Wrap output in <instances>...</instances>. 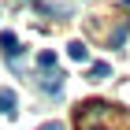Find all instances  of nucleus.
Wrapping results in <instances>:
<instances>
[{"mask_svg": "<svg viewBox=\"0 0 130 130\" xmlns=\"http://www.w3.org/2000/svg\"><path fill=\"white\" fill-rule=\"evenodd\" d=\"M0 52L11 60V67H19V37H15L11 30H4V34H0Z\"/></svg>", "mask_w": 130, "mask_h": 130, "instance_id": "1", "label": "nucleus"}, {"mask_svg": "<svg viewBox=\"0 0 130 130\" xmlns=\"http://www.w3.org/2000/svg\"><path fill=\"white\" fill-rule=\"evenodd\" d=\"M41 89H45V93H52V97H60V89H63V71H52V74H45V78H41Z\"/></svg>", "mask_w": 130, "mask_h": 130, "instance_id": "2", "label": "nucleus"}, {"mask_svg": "<svg viewBox=\"0 0 130 130\" xmlns=\"http://www.w3.org/2000/svg\"><path fill=\"white\" fill-rule=\"evenodd\" d=\"M67 56H71V60H78V63H86V60H89L86 41H71V45H67Z\"/></svg>", "mask_w": 130, "mask_h": 130, "instance_id": "3", "label": "nucleus"}, {"mask_svg": "<svg viewBox=\"0 0 130 130\" xmlns=\"http://www.w3.org/2000/svg\"><path fill=\"white\" fill-rule=\"evenodd\" d=\"M0 115H15V89H0Z\"/></svg>", "mask_w": 130, "mask_h": 130, "instance_id": "4", "label": "nucleus"}, {"mask_svg": "<svg viewBox=\"0 0 130 130\" xmlns=\"http://www.w3.org/2000/svg\"><path fill=\"white\" fill-rule=\"evenodd\" d=\"M111 74V63H93L89 67V82H104Z\"/></svg>", "mask_w": 130, "mask_h": 130, "instance_id": "5", "label": "nucleus"}, {"mask_svg": "<svg viewBox=\"0 0 130 130\" xmlns=\"http://www.w3.org/2000/svg\"><path fill=\"white\" fill-rule=\"evenodd\" d=\"M37 67L52 74V71H56V52H41V56H37Z\"/></svg>", "mask_w": 130, "mask_h": 130, "instance_id": "6", "label": "nucleus"}, {"mask_svg": "<svg viewBox=\"0 0 130 130\" xmlns=\"http://www.w3.org/2000/svg\"><path fill=\"white\" fill-rule=\"evenodd\" d=\"M41 130H63V123H45Z\"/></svg>", "mask_w": 130, "mask_h": 130, "instance_id": "7", "label": "nucleus"}, {"mask_svg": "<svg viewBox=\"0 0 130 130\" xmlns=\"http://www.w3.org/2000/svg\"><path fill=\"white\" fill-rule=\"evenodd\" d=\"M123 4H126V8H130V0H123Z\"/></svg>", "mask_w": 130, "mask_h": 130, "instance_id": "8", "label": "nucleus"}]
</instances>
